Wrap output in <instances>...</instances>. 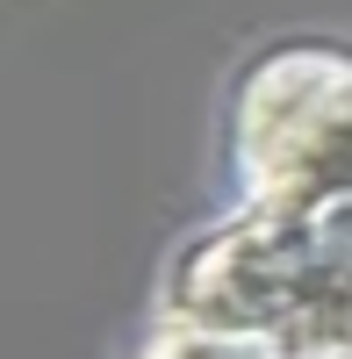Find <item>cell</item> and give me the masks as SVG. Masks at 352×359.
I'll return each mask as SVG.
<instances>
[{"mask_svg": "<svg viewBox=\"0 0 352 359\" xmlns=\"http://www.w3.org/2000/svg\"><path fill=\"white\" fill-rule=\"evenodd\" d=\"M144 359H302V352L287 345V338H273V331H252V323H201V316H180Z\"/></svg>", "mask_w": 352, "mask_h": 359, "instance_id": "cell-3", "label": "cell"}, {"mask_svg": "<svg viewBox=\"0 0 352 359\" xmlns=\"http://www.w3.org/2000/svg\"><path fill=\"white\" fill-rule=\"evenodd\" d=\"M238 172L252 201L352 194V57L280 50L238 94Z\"/></svg>", "mask_w": 352, "mask_h": 359, "instance_id": "cell-2", "label": "cell"}, {"mask_svg": "<svg viewBox=\"0 0 352 359\" xmlns=\"http://www.w3.org/2000/svg\"><path fill=\"white\" fill-rule=\"evenodd\" d=\"M172 316L252 323L302 359H352V194L252 201L187 252Z\"/></svg>", "mask_w": 352, "mask_h": 359, "instance_id": "cell-1", "label": "cell"}]
</instances>
